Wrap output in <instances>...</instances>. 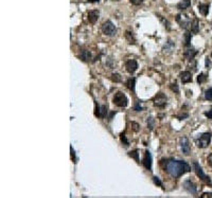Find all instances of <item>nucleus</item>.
<instances>
[{
  "label": "nucleus",
  "mask_w": 212,
  "mask_h": 198,
  "mask_svg": "<svg viewBox=\"0 0 212 198\" xmlns=\"http://www.w3.org/2000/svg\"><path fill=\"white\" fill-rule=\"evenodd\" d=\"M164 171L174 178H179L183 174L191 171V166L183 160H166L164 161Z\"/></svg>",
  "instance_id": "f257e3e1"
},
{
  "label": "nucleus",
  "mask_w": 212,
  "mask_h": 198,
  "mask_svg": "<svg viewBox=\"0 0 212 198\" xmlns=\"http://www.w3.org/2000/svg\"><path fill=\"white\" fill-rule=\"evenodd\" d=\"M114 103H115V105H117L118 107H126L128 105V99L123 92L118 91V92L114 96Z\"/></svg>",
  "instance_id": "f03ea898"
},
{
  "label": "nucleus",
  "mask_w": 212,
  "mask_h": 198,
  "mask_svg": "<svg viewBox=\"0 0 212 198\" xmlns=\"http://www.w3.org/2000/svg\"><path fill=\"white\" fill-rule=\"evenodd\" d=\"M210 142H211V133H205L196 140V145L199 148H206V147L209 146Z\"/></svg>",
  "instance_id": "7ed1b4c3"
},
{
  "label": "nucleus",
  "mask_w": 212,
  "mask_h": 198,
  "mask_svg": "<svg viewBox=\"0 0 212 198\" xmlns=\"http://www.w3.org/2000/svg\"><path fill=\"white\" fill-rule=\"evenodd\" d=\"M102 32L107 36H114L117 33V29L110 20H106L102 24Z\"/></svg>",
  "instance_id": "20e7f679"
},
{
  "label": "nucleus",
  "mask_w": 212,
  "mask_h": 198,
  "mask_svg": "<svg viewBox=\"0 0 212 198\" xmlns=\"http://www.w3.org/2000/svg\"><path fill=\"white\" fill-rule=\"evenodd\" d=\"M176 21L179 23L180 28H183V29H186V30L190 29L192 20L186 15V14H178L176 16Z\"/></svg>",
  "instance_id": "39448f33"
},
{
  "label": "nucleus",
  "mask_w": 212,
  "mask_h": 198,
  "mask_svg": "<svg viewBox=\"0 0 212 198\" xmlns=\"http://www.w3.org/2000/svg\"><path fill=\"white\" fill-rule=\"evenodd\" d=\"M193 166H194L195 173H196L197 176H199L203 181H205V182L207 183V185H211V179H210V177L207 176V175H206L205 173L203 172V169L200 167V165L196 162V161H194V162H193Z\"/></svg>",
  "instance_id": "423d86ee"
},
{
  "label": "nucleus",
  "mask_w": 212,
  "mask_h": 198,
  "mask_svg": "<svg viewBox=\"0 0 212 198\" xmlns=\"http://www.w3.org/2000/svg\"><path fill=\"white\" fill-rule=\"evenodd\" d=\"M167 101H168V97L166 96V94H163L162 92H159L155 96V97L153 99L154 105L156 107L159 108H163L167 105Z\"/></svg>",
  "instance_id": "0eeeda50"
},
{
  "label": "nucleus",
  "mask_w": 212,
  "mask_h": 198,
  "mask_svg": "<svg viewBox=\"0 0 212 198\" xmlns=\"http://www.w3.org/2000/svg\"><path fill=\"white\" fill-rule=\"evenodd\" d=\"M180 147H181V150H183V153L185 155L188 156L190 154L191 149H190V143H189V139L187 138V137H183V138H180Z\"/></svg>",
  "instance_id": "6e6552de"
},
{
  "label": "nucleus",
  "mask_w": 212,
  "mask_h": 198,
  "mask_svg": "<svg viewBox=\"0 0 212 198\" xmlns=\"http://www.w3.org/2000/svg\"><path fill=\"white\" fill-rule=\"evenodd\" d=\"M125 68H126V71L128 73H134L138 68V63L135 60H128L125 63Z\"/></svg>",
  "instance_id": "1a4fd4ad"
},
{
  "label": "nucleus",
  "mask_w": 212,
  "mask_h": 198,
  "mask_svg": "<svg viewBox=\"0 0 212 198\" xmlns=\"http://www.w3.org/2000/svg\"><path fill=\"white\" fill-rule=\"evenodd\" d=\"M183 186H185V189L189 192V193H191V194H196L197 193L196 185H195V183L193 182V181H191L190 179L186 180L185 182H183Z\"/></svg>",
  "instance_id": "9d476101"
},
{
  "label": "nucleus",
  "mask_w": 212,
  "mask_h": 198,
  "mask_svg": "<svg viewBox=\"0 0 212 198\" xmlns=\"http://www.w3.org/2000/svg\"><path fill=\"white\" fill-rule=\"evenodd\" d=\"M142 163H143V165L146 169L152 171V156H151V153L149 152V150H146V155H144V158H143Z\"/></svg>",
  "instance_id": "9b49d317"
},
{
  "label": "nucleus",
  "mask_w": 212,
  "mask_h": 198,
  "mask_svg": "<svg viewBox=\"0 0 212 198\" xmlns=\"http://www.w3.org/2000/svg\"><path fill=\"white\" fill-rule=\"evenodd\" d=\"M196 54H197V51L195 49L191 48V47H188V48L186 49V51L183 52V56H185L188 60H194V57Z\"/></svg>",
  "instance_id": "f8f14e48"
},
{
  "label": "nucleus",
  "mask_w": 212,
  "mask_h": 198,
  "mask_svg": "<svg viewBox=\"0 0 212 198\" xmlns=\"http://www.w3.org/2000/svg\"><path fill=\"white\" fill-rule=\"evenodd\" d=\"M180 76V80L183 83H191L193 79H192V73L190 71H183L181 73L179 74Z\"/></svg>",
  "instance_id": "ddd939ff"
},
{
  "label": "nucleus",
  "mask_w": 212,
  "mask_h": 198,
  "mask_svg": "<svg viewBox=\"0 0 212 198\" xmlns=\"http://www.w3.org/2000/svg\"><path fill=\"white\" fill-rule=\"evenodd\" d=\"M100 16V12L98 10H93V11H89L88 12V20L91 23H94L98 19H99Z\"/></svg>",
  "instance_id": "4468645a"
},
{
  "label": "nucleus",
  "mask_w": 212,
  "mask_h": 198,
  "mask_svg": "<svg viewBox=\"0 0 212 198\" xmlns=\"http://www.w3.org/2000/svg\"><path fill=\"white\" fill-rule=\"evenodd\" d=\"M80 60H83V62H89V60H91V53L88 51V50H81L80 52V55H79Z\"/></svg>",
  "instance_id": "2eb2a0df"
},
{
  "label": "nucleus",
  "mask_w": 212,
  "mask_h": 198,
  "mask_svg": "<svg viewBox=\"0 0 212 198\" xmlns=\"http://www.w3.org/2000/svg\"><path fill=\"white\" fill-rule=\"evenodd\" d=\"M191 7V1L190 0H181L179 3L177 4V9L180 10V11H183V10H187L188 8Z\"/></svg>",
  "instance_id": "dca6fc26"
},
{
  "label": "nucleus",
  "mask_w": 212,
  "mask_h": 198,
  "mask_svg": "<svg viewBox=\"0 0 212 198\" xmlns=\"http://www.w3.org/2000/svg\"><path fill=\"white\" fill-rule=\"evenodd\" d=\"M209 5L208 3H204V4H199V13L202 14L204 16H207L208 15V12H209Z\"/></svg>",
  "instance_id": "f3484780"
},
{
  "label": "nucleus",
  "mask_w": 212,
  "mask_h": 198,
  "mask_svg": "<svg viewBox=\"0 0 212 198\" xmlns=\"http://www.w3.org/2000/svg\"><path fill=\"white\" fill-rule=\"evenodd\" d=\"M190 32L191 33H197L199 32V20L196 18L193 19L191 22V26H190Z\"/></svg>",
  "instance_id": "a211bd4d"
},
{
  "label": "nucleus",
  "mask_w": 212,
  "mask_h": 198,
  "mask_svg": "<svg viewBox=\"0 0 212 198\" xmlns=\"http://www.w3.org/2000/svg\"><path fill=\"white\" fill-rule=\"evenodd\" d=\"M192 39V34L190 31H187L183 35V43H185L186 47H190V43Z\"/></svg>",
  "instance_id": "6ab92c4d"
},
{
  "label": "nucleus",
  "mask_w": 212,
  "mask_h": 198,
  "mask_svg": "<svg viewBox=\"0 0 212 198\" xmlns=\"http://www.w3.org/2000/svg\"><path fill=\"white\" fill-rule=\"evenodd\" d=\"M135 83H136L135 77H130V79L126 81L127 88L130 89V90H132V91H135Z\"/></svg>",
  "instance_id": "aec40b11"
},
{
  "label": "nucleus",
  "mask_w": 212,
  "mask_h": 198,
  "mask_svg": "<svg viewBox=\"0 0 212 198\" xmlns=\"http://www.w3.org/2000/svg\"><path fill=\"white\" fill-rule=\"evenodd\" d=\"M125 37H126V39H127V41L130 44H136V39H135V37H134V35H133V32L126 31V32H125Z\"/></svg>",
  "instance_id": "412c9836"
},
{
  "label": "nucleus",
  "mask_w": 212,
  "mask_h": 198,
  "mask_svg": "<svg viewBox=\"0 0 212 198\" xmlns=\"http://www.w3.org/2000/svg\"><path fill=\"white\" fill-rule=\"evenodd\" d=\"M128 156H130V157H132V158H134L139 163V153H138V149H135V150H132V152H130V153H128Z\"/></svg>",
  "instance_id": "4be33fe9"
},
{
  "label": "nucleus",
  "mask_w": 212,
  "mask_h": 198,
  "mask_svg": "<svg viewBox=\"0 0 212 198\" xmlns=\"http://www.w3.org/2000/svg\"><path fill=\"white\" fill-rule=\"evenodd\" d=\"M100 115H101L102 119L106 118V115H107V106L106 105L101 106V108H100Z\"/></svg>",
  "instance_id": "5701e85b"
},
{
  "label": "nucleus",
  "mask_w": 212,
  "mask_h": 198,
  "mask_svg": "<svg viewBox=\"0 0 212 198\" xmlns=\"http://www.w3.org/2000/svg\"><path fill=\"white\" fill-rule=\"evenodd\" d=\"M174 43L171 40V39H169L168 40V43H167V44L164 46V48H163V50H166V51H171V50L174 48Z\"/></svg>",
  "instance_id": "b1692460"
},
{
  "label": "nucleus",
  "mask_w": 212,
  "mask_h": 198,
  "mask_svg": "<svg viewBox=\"0 0 212 198\" xmlns=\"http://www.w3.org/2000/svg\"><path fill=\"white\" fill-rule=\"evenodd\" d=\"M206 81H207V75L205 73H200L199 76H197V82H199V84L205 83Z\"/></svg>",
  "instance_id": "393cba45"
},
{
  "label": "nucleus",
  "mask_w": 212,
  "mask_h": 198,
  "mask_svg": "<svg viewBox=\"0 0 212 198\" xmlns=\"http://www.w3.org/2000/svg\"><path fill=\"white\" fill-rule=\"evenodd\" d=\"M111 81L115 83H119V82H121V76H120V74L115 73L111 75Z\"/></svg>",
  "instance_id": "a878e982"
},
{
  "label": "nucleus",
  "mask_w": 212,
  "mask_h": 198,
  "mask_svg": "<svg viewBox=\"0 0 212 198\" xmlns=\"http://www.w3.org/2000/svg\"><path fill=\"white\" fill-rule=\"evenodd\" d=\"M205 97H206V100H208V101H211L212 100V88H209L208 90L206 91Z\"/></svg>",
  "instance_id": "bb28decb"
},
{
  "label": "nucleus",
  "mask_w": 212,
  "mask_h": 198,
  "mask_svg": "<svg viewBox=\"0 0 212 198\" xmlns=\"http://www.w3.org/2000/svg\"><path fill=\"white\" fill-rule=\"evenodd\" d=\"M170 88H171V90H172V91H174V92H176V93L179 92V88H178V85H177V83H176V82H174L173 84H171Z\"/></svg>",
  "instance_id": "cd10ccee"
},
{
  "label": "nucleus",
  "mask_w": 212,
  "mask_h": 198,
  "mask_svg": "<svg viewBox=\"0 0 212 198\" xmlns=\"http://www.w3.org/2000/svg\"><path fill=\"white\" fill-rule=\"evenodd\" d=\"M154 119L152 118V117H150V118H147V126H149V128L151 130L154 128Z\"/></svg>",
  "instance_id": "c85d7f7f"
},
{
  "label": "nucleus",
  "mask_w": 212,
  "mask_h": 198,
  "mask_svg": "<svg viewBox=\"0 0 212 198\" xmlns=\"http://www.w3.org/2000/svg\"><path fill=\"white\" fill-rule=\"evenodd\" d=\"M120 138H121V141L123 142V143L125 144V146H128V145H130V142L127 141V139H126V137H125L124 133H121V136H120Z\"/></svg>",
  "instance_id": "c756f323"
},
{
  "label": "nucleus",
  "mask_w": 212,
  "mask_h": 198,
  "mask_svg": "<svg viewBox=\"0 0 212 198\" xmlns=\"http://www.w3.org/2000/svg\"><path fill=\"white\" fill-rule=\"evenodd\" d=\"M153 181H154L155 185H157L158 186H162V182H161V180L159 179L157 176H154L153 177Z\"/></svg>",
  "instance_id": "7c9ffc66"
},
{
  "label": "nucleus",
  "mask_w": 212,
  "mask_h": 198,
  "mask_svg": "<svg viewBox=\"0 0 212 198\" xmlns=\"http://www.w3.org/2000/svg\"><path fill=\"white\" fill-rule=\"evenodd\" d=\"M70 152H71V159L72 161H73L74 163H77V157H75V152L73 149V147H72V145L70 146Z\"/></svg>",
  "instance_id": "2f4dec72"
},
{
  "label": "nucleus",
  "mask_w": 212,
  "mask_h": 198,
  "mask_svg": "<svg viewBox=\"0 0 212 198\" xmlns=\"http://www.w3.org/2000/svg\"><path fill=\"white\" fill-rule=\"evenodd\" d=\"M159 18H160V20L163 22L164 27H166L167 29H168V30H170V29H171V28H170V22H169L168 20H164V19H163L162 17H161V16H159Z\"/></svg>",
  "instance_id": "473e14b6"
},
{
  "label": "nucleus",
  "mask_w": 212,
  "mask_h": 198,
  "mask_svg": "<svg viewBox=\"0 0 212 198\" xmlns=\"http://www.w3.org/2000/svg\"><path fill=\"white\" fill-rule=\"evenodd\" d=\"M130 3H133L134 5H140L142 2H143V0H130Z\"/></svg>",
  "instance_id": "72a5a7b5"
},
{
  "label": "nucleus",
  "mask_w": 212,
  "mask_h": 198,
  "mask_svg": "<svg viewBox=\"0 0 212 198\" xmlns=\"http://www.w3.org/2000/svg\"><path fill=\"white\" fill-rule=\"evenodd\" d=\"M204 115H205L206 117H207L208 119H210V120H212V108L209 111H206L205 113H204Z\"/></svg>",
  "instance_id": "f704fd0d"
},
{
  "label": "nucleus",
  "mask_w": 212,
  "mask_h": 198,
  "mask_svg": "<svg viewBox=\"0 0 212 198\" xmlns=\"http://www.w3.org/2000/svg\"><path fill=\"white\" fill-rule=\"evenodd\" d=\"M130 124H132V126H133V129L135 130V132H138V130H139V125L136 123V122H132Z\"/></svg>",
  "instance_id": "c9c22d12"
},
{
  "label": "nucleus",
  "mask_w": 212,
  "mask_h": 198,
  "mask_svg": "<svg viewBox=\"0 0 212 198\" xmlns=\"http://www.w3.org/2000/svg\"><path fill=\"white\" fill-rule=\"evenodd\" d=\"M135 110H136V111H141V110H142V107L140 106V102H137V103H136Z\"/></svg>",
  "instance_id": "e433bc0d"
},
{
  "label": "nucleus",
  "mask_w": 212,
  "mask_h": 198,
  "mask_svg": "<svg viewBox=\"0 0 212 198\" xmlns=\"http://www.w3.org/2000/svg\"><path fill=\"white\" fill-rule=\"evenodd\" d=\"M200 197L202 198H212V193H204Z\"/></svg>",
  "instance_id": "4c0bfd02"
},
{
  "label": "nucleus",
  "mask_w": 212,
  "mask_h": 198,
  "mask_svg": "<svg viewBox=\"0 0 212 198\" xmlns=\"http://www.w3.org/2000/svg\"><path fill=\"white\" fill-rule=\"evenodd\" d=\"M188 113H183V115H180V116H177V118L179 119V120H183V119H186V118H188Z\"/></svg>",
  "instance_id": "58836bf2"
},
{
  "label": "nucleus",
  "mask_w": 212,
  "mask_h": 198,
  "mask_svg": "<svg viewBox=\"0 0 212 198\" xmlns=\"http://www.w3.org/2000/svg\"><path fill=\"white\" fill-rule=\"evenodd\" d=\"M207 161H208V164H209V165H210V166L212 167V154H210V155L208 156Z\"/></svg>",
  "instance_id": "ea45409f"
},
{
  "label": "nucleus",
  "mask_w": 212,
  "mask_h": 198,
  "mask_svg": "<svg viewBox=\"0 0 212 198\" xmlns=\"http://www.w3.org/2000/svg\"><path fill=\"white\" fill-rule=\"evenodd\" d=\"M88 2H91V3H93V2H99L100 0H87Z\"/></svg>",
  "instance_id": "a19ab883"
},
{
  "label": "nucleus",
  "mask_w": 212,
  "mask_h": 198,
  "mask_svg": "<svg viewBox=\"0 0 212 198\" xmlns=\"http://www.w3.org/2000/svg\"><path fill=\"white\" fill-rule=\"evenodd\" d=\"M206 67H209V58H206Z\"/></svg>",
  "instance_id": "79ce46f5"
},
{
  "label": "nucleus",
  "mask_w": 212,
  "mask_h": 198,
  "mask_svg": "<svg viewBox=\"0 0 212 198\" xmlns=\"http://www.w3.org/2000/svg\"><path fill=\"white\" fill-rule=\"evenodd\" d=\"M211 57H212V53H211Z\"/></svg>",
  "instance_id": "37998d69"
},
{
  "label": "nucleus",
  "mask_w": 212,
  "mask_h": 198,
  "mask_svg": "<svg viewBox=\"0 0 212 198\" xmlns=\"http://www.w3.org/2000/svg\"><path fill=\"white\" fill-rule=\"evenodd\" d=\"M115 1H118V0H115Z\"/></svg>",
  "instance_id": "c03bdc74"
}]
</instances>
